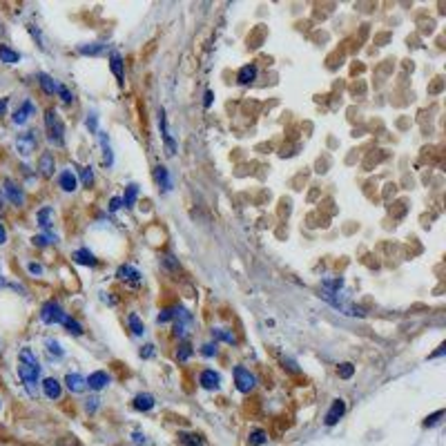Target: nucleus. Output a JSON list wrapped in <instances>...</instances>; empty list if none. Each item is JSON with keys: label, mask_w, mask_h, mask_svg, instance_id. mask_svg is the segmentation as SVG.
Instances as JSON below:
<instances>
[{"label": "nucleus", "mask_w": 446, "mask_h": 446, "mask_svg": "<svg viewBox=\"0 0 446 446\" xmlns=\"http://www.w3.org/2000/svg\"><path fill=\"white\" fill-rule=\"evenodd\" d=\"M109 67H112V74L119 78V83H123L125 69H123V58H121L119 52H112V54H109Z\"/></svg>", "instance_id": "dca6fc26"}, {"label": "nucleus", "mask_w": 446, "mask_h": 446, "mask_svg": "<svg viewBox=\"0 0 446 446\" xmlns=\"http://www.w3.org/2000/svg\"><path fill=\"white\" fill-rule=\"evenodd\" d=\"M38 83H40V87H42V91H45V94H56L58 91V83L54 81V78L50 76V74H38Z\"/></svg>", "instance_id": "393cba45"}, {"label": "nucleus", "mask_w": 446, "mask_h": 446, "mask_svg": "<svg viewBox=\"0 0 446 446\" xmlns=\"http://www.w3.org/2000/svg\"><path fill=\"white\" fill-rule=\"evenodd\" d=\"M121 207H123V201L119 197H112V201H109V212H119Z\"/></svg>", "instance_id": "49530a36"}, {"label": "nucleus", "mask_w": 446, "mask_h": 446, "mask_svg": "<svg viewBox=\"0 0 446 446\" xmlns=\"http://www.w3.org/2000/svg\"><path fill=\"white\" fill-rule=\"evenodd\" d=\"M85 408H87V413H94L96 408H99V397H89L87 404H85Z\"/></svg>", "instance_id": "8fccbe9b"}, {"label": "nucleus", "mask_w": 446, "mask_h": 446, "mask_svg": "<svg viewBox=\"0 0 446 446\" xmlns=\"http://www.w3.org/2000/svg\"><path fill=\"white\" fill-rule=\"evenodd\" d=\"M65 384H67V388H69L72 393H83V390L87 388V384H85V377L78 375V372H67Z\"/></svg>", "instance_id": "4468645a"}, {"label": "nucleus", "mask_w": 446, "mask_h": 446, "mask_svg": "<svg viewBox=\"0 0 446 446\" xmlns=\"http://www.w3.org/2000/svg\"><path fill=\"white\" fill-rule=\"evenodd\" d=\"M36 112V107H34V103L32 101H25L20 107L14 112V123L16 125H25L29 119H32V114Z\"/></svg>", "instance_id": "9b49d317"}, {"label": "nucleus", "mask_w": 446, "mask_h": 446, "mask_svg": "<svg viewBox=\"0 0 446 446\" xmlns=\"http://www.w3.org/2000/svg\"><path fill=\"white\" fill-rule=\"evenodd\" d=\"M212 101H215V94H212V89H207V91H205V96H203V107L207 109V107L212 105Z\"/></svg>", "instance_id": "603ef678"}, {"label": "nucleus", "mask_w": 446, "mask_h": 446, "mask_svg": "<svg viewBox=\"0 0 446 446\" xmlns=\"http://www.w3.org/2000/svg\"><path fill=\"white\" fill-rule=\"evenodd\" d=\"M134 408L136 411H152L154 408V397H152L150 393H138L136 397H134Z\"/></svg>", "instance_id": "aec40b11"}, {"label": "nucleus", "mask_w": 446, "mask_h": 446, "mask_svg": "<svg viewBox=\"0 0 446 446\" xmlns=\"http://www.w3.org/2000/svg\"><path fill=\"white\" fill-rule=\"evenodd\" d=\"M166 140V150H168V156H174V152H176V143L172 140V136H168V138H163Z\"/></svg>", "instance_id": "09e8293b"}, {"label": "nucleus", "mask_w": 446, "mask_h": 446, "mask_svg": "<svg viewBox=\"0 0 446 446\" xmlns=\"http://www.w3.org/2000/svg\"><path fill=\"white\" fill-rule=\"evenodd\" d=\"M281 362H284V368H288L290 372H299V366H297L295 362H292V359H286V357H284Z\"/></svg>", "instance_id": "3c124183"}, {"label": "nucleus", "mask_w": 446, "mask_h": 446, "mask_svg": "<svg viewBox=\"0 0 446 446\" xmlns=\"http://www.w3.org/2000/svg\"><path fill=\"white\" fill-rule=\"evenodd\" d=\"M152 355H154V346H152V344H148L143 350H140V357H145V359L152 357Z\"/></svg>", "instance_id": "864d4df0"}, {"label": "nucleus", "mask_w": 446, "mask_h": 446, "mask_svg": "<svg viewBox=\"0 0 446 446\" xmlns=\"http://www.w3.org/2000/svg\"><path fill=\"white\" fill-rule=\"evenodd\" d=\"M58 183H60V187H63L65 192H74L76 190V176H74L72 170H65V172L58 176Z\"/></svg>", "instance_id": "5701e85b"}, {"label": "nucleus", "mask_w": 446, "mask_h": 446, "mask_svg": "<svg viewBox=\"0 0 446 446\" xmlns=\"http://www.w3.org/2000/svg\"><path fill=\"white\" fill-rule=\"evenodd\" d=\"M3 243H7V230H5V225L0 223V246H3Z\"/></svg>", "instance_id": "4d7b16f0"}, {"label": "nucleus", "mask_w": 446, "mask_h": 446, "mask_svg": "<svg viewBox=\"0 0 446 446\" xmlns=\"http://www.w3.org/2000/svg\"><path fill=\"white\" fill-rule=\"evenodd\" d=\"M99 138H101V148H103V161H105V166H112V163H114V156H112V148H109L107 134L99 132Z\"/></svg>", "instance_id": "a878e982"}, {"label": "nucleus", "mask_w": 446, "mask_h": 446, "mask_svg": "<svg viewBox=\"0 0 446 446\" xmlns=\"http://www.w3.org/2000/svg\"><path fill=\"white\" fill-rule=\"evenodd\" d=\"M134 439H136V444H145V435H140V433H134Z\"/></svg>", "instance_id": "bf43d9fd"}, {"label": "nucleus", "mask_w": 446, "mask_h": 446, "mask_svg": "<svg viewBox=\"0 0 446 446\" xmlns=\"http://www.w3.org/2000/svg\"><path fill=\"white\" fill-rule=\"evenodd\" d=\"M321 299H323V301H328L331 306H335V308L339 310V313L348 315V317H366V313H364V308H362V306H357V303L348 301V299H344V297L339 295V292L321 290Z\"/></svg>", "instance_id": "f03ea898"}, {"label": "nucleus", "mask_w": 446, "mask_h": 446, "mask_svg": "<svg viewBox=\"0 0 446 446\" xmlns=\"http://www.w3.org/2000/svg\"><path fill=\"white\" fill-rule=\"evenodd\" d=\"M181 446H205V439L199 433H181L179 435Z\"/></svg>", "instance_id": "b1692460"}, {"label": "nucleus", "mask_w": 446, "mask_h": 446, "mask_svg": "<svg viewBox=\"0 0 446 446\" xmlns=\"http://www.w3.org/2000/svg\"><path fill=\"white\" fill-rule=\"evenodd\" d=\"M201 353H203L205 357H212V355H217V344H205L203 348H201Z\"/></svg>", "instance_id": "de8ad7c7"}, {"label": "nucleus", "mask_w": 446, "mask_h": 446, "mask_svg": "<svg viewBox=\"0 0 446 446\" xmlns=\"http://www.w3.org/2000/svg\"><path fill=\"white\" fill-rule=\"evenodd\" d=\"M45 346H47V350H50L52 355H56V357H63V348H60V344H58V341H54V339H47V341H45Z\"/></svg>", "instance_id": "4c0bfd02"}, {"label": "nucleus", "mask_w": 446, "mask_h": 446, "mask_svg": "<svg viewBox=\"0 0 446 446\" xmlns=\"http://www.w3.org/2000/svg\"><path fill=\"white\" fill-rule=\"evenodd\" d=\"M163 266L170 268V270H179V261H176L172 254H166V256H163Z\"/></svg>", "instance_id": "c03bdc74"}, {"label": "nucleus", "mask_w": 446, "mask_h": 446, "mask_svg": "<svg viewBox=\"0 0 446 446\" xmlns=\"http://www.w3.org/2000/svg\"><path fill=\"white\" fill-rule=\"evenodd\" d=\"M136 197H138V185H134V183H132V185H127L125 197L121 199V201H123V205H125V207H132L134 203H136Z\"/></svg>", "instance_id": "7c9ffc66"}, {"label": "nucleus", "mask_w": 446, "mask_h": 446, "mask_svg": "<svg viewBox=\"0 0 446 446\" xmlns=\"http://www.w3.org/2000/svg\"><path fill=\"white\" fill-rule=\"evenodd\" d=\"M5 194H7V199L14 205H22V203H25V194H22V190L11 179H5Z\"/></svg>", "instance_id": "9d476101"}, {"label": "nucleus", "mask_w": 446, "mask_h": 446, "mask_svg": "<svg viewBox=\"0 0 446 446\" xmlns=\"http://www.w3.org/2000/svg\"><path fill=\"white\" fill-rule=\"evenodd\" d=\"M7 112V99H0V116Z\"/></svg>", "instance_id": "13d9d810"}, {"label": "nucleus", "mask_w": 446, "mask_h": 446, "mask_svg": "<svg viewBox=\"0 0 446 446\" xmlns=\"http://www.w3.org/2000/svg\"><path fill=\"white\" fill-rule=\"evenodd\" d=\"M63 326L67 328V333L76 335V337H78V335H83V326H81V323H78V321L74 319V317H67V315H65V319H63Z\"/></svg>", "instance_id": "2f4dec72"}, {"label": "nucleus", "mask_w": 446, "mask_h": 446, "mask_svg": "<svg viewBox=\"0 0 446 446\" xmlns=\"http://www.w3.org/2000/svg\"><path fill=\"white\" fill-rule=\"evenodd\" d=\"M36 136H34V132H27V134H20V136L16 138V150L20 152L22 156H29L32 152L36 150Z\"/></svg>", "instance_id": "6e6552de"}, {"label": "nucleus", "mask_w": 446, "mask_h": 446, "mask_svg": "<svg viewBox=\"0 0 446 446\" xmlns=\"http://www.w3.org/2000/svg\"><path fill=\"white\" fill-rule=\"evenodd\" d=\"M56 94L63 99V103H72V101H74V94H72V91L67 89L65 85H60V83H58V91H56Z\"/></svg>", "instance_id": "79ce46f5"}, {"label": "nucleus", "mask_w": 446, "mask_h": 446, "mask_svg": "<svg viewBox=\"0 0 446 446\" xmlns=\"http://www.w3.org/2000/svg\"><path fill=\"white\" fill-rule=\"evenodd\" d=\"M158 127H161V134H163V138H168L170 136V132H168V123H166V109H158Z\"/></svg>", "instance_id": "58836bf2"}, {"label": "nucleus", "mask_w": 446, "mask_h": 446, "mask_svg": "<svg viewBox=\"0 0 446 446\" xmlns=\"http://www.w3.org/2000/svg\"><path fill=\"white\" fill-rule=\"evenodd\" d=\"M127 323H130V328H132L134 335H143V333H145V326H143V321L138 319L136 313H132L130 317H127Z\"/></svg>", "instance_id": "473e14b6"}, {"label": "nucleus", "mask_w": 446, "mask_h": 446, "mask_svg": "<svg viewBox=\"0 0 446 446\" xmlns=\"http://www.w3.org/2000/svg\"><path fill=\"white\" fill-rule=\"evenodd\" d=\"M34 246H47V243H56L58 241V237L56 234H52V232H47V234H38V237H34Z\"/></svg>", "instance_id": "f704fd0d"}, {"label": "nucleus", "mask_w": 446, "mask_h": 446, "mask_svg": "<svg viewBox=\"0 0 446 446\" xmlns=\"http://www.w3.org/2000/svg\"><path fill=\"white\" fill-rule=\"evenodd\" d=\"M0 212H3V197H0Z\"/></svg>", "instance_id": "e2e57ef3"}, {"label": "nucleus", "mask_w": 446, "mask_h": 446, "mask_svg": "<svg viewBox=\"0 0 446 446\" xmlns=\"http://www.w3.org/2000/svg\"><path fill=\"white\" fill-rule=\"evenodd\" d=\"M154 181H156V185L161 187L163 192H170L172 190V179H170V172L163 166H158V168H154Z\"/></svg>", "instance_id": "ddd939ff"}, {"label": "nucleus", "mask_w": 446, "mask_h": 446, "mask_svg": "<svg viewBox=\"0 0 446 446\" xmlns=\"http://www.w3.org/2000/svg\"><path fill=\"white\" fill-rule=\"evenodd\" d=\"M42 390H45V395L50 397V400H58L60 393H63V388H60V382L54 380V377H47V380L42 382Z\"/></svg>", "instance_id": "f3484780"}, {"label": "nucleus", "mask_w": 446, "mask_h": 446, "mask_svg": "<svg viewBox=\"0 0 446 446\" xmlns=\"http://www.w3.org/2000/svg\"><path fill=\"white\" fill-rule=\"evenodd\" d=\"M190 355H192V346L185 341V344L181 346V350L176 353V357H179V362H185V359H190Z\"/></svg>", "instance_id": "37998d69"}, {"label": "nucleus", "mask_w": 446, "mask_h": 446, "mask_svg": "<svg viewBox=\"0 0 446 446\" xmlns=\"http://www.w3.org/2000/svg\"><path fill=\"white\" fill-rule=\"evenodd\" d=\"M116 277L123 281V284L134 286V288H136V286H140V272H138L134 266H127V264L121 266L119 270H116Z\"/></svg>", "instance_id": "0eeeda50"}, {"label": "nucleus", "mask_w": 446, "mask_h": 446, "mask_svg": "<svg viewBox=\"0 0 446 446\" xmlns=\"http://www.w3.org/2000/svg\"><path fill=\"white\" fill-rule=\"evenodd\" d=\"M341 288H344V279H341V277H333V279H323L321 281V290L339 292Z\"/></svg>", "instance_id": "c756f323"}, {"label": "nucleus", "mask_w": 446, "mask_h": 446, "mask_svg": "<svg viewBox=\"0 0 446 446\" xmlns=\"http://www.w3.org/2000/svg\"><path fill=\"white\" fill-rule=\"evenodd\" d=\"M344 413H346V402L344 400H335L333 402V406H331V411L326 413V426H335L337 421L344 417Z\"/></svg>", "instance_id": "1a4fd4ad"}, {"label": "nucleus", "mask_w": 446, "mask_h": 446, "mask_svg": "<svg viewBox=\"0 0 446 446\" xmlns=\"http://www.w3.org/2000/svg\"><path fill=\"white\" fill-rule=\"evenodd\" d=\"M442 415H444V411H437V413H433V415H429V417H426V419H424V426H426V429H429V426H435V424H437V421H439V417H442Z\"/></svg>", "instance_id": "a18cd8bd"}, {"label": "nucleus", "mask_w": 446, "mask_h": 446, "mask_svg": "<svg viewBox=\"0 0 446 446\" xmlns=\"http://www.w3.org/2000/svg\"><path fill=\"white\" fill-rule=\"evenodd\" d=\"M199 382H201V386L207 388V390H217L221 377H219L215 370H203V372H201V380Z\"/></svg>", "instance_id": "a211bd4d"}, {"label": "nucleus", "mask_w": 446, "mask_h": 446, "mask_svg": "<svg viewBox=\"0 0 446 446\" xmlns=\"http://www.w3.org/2000/svg\"><path fill=\"white\" fill-rule=\"evenodd\" d=\"M40 319H42V323H47V326H54V323H63V319H65V313H63V308H60V303L58 301H47V303H42V308H40Z\"/></svg>", "instance_id": "20e7f679"}, {"label": "nucleus", "mask_w": 446, "mask_h": 446, "mask_svg": "<svg viewBox=\"0 0 446 446\" xmlns=\"http://www.w3.org/2000/svg\"><path fill=\"white\" fill-rule=\"evenodd\" d=\"M353 372H355V366H353L350 362H344V364H341L339 368H337V375L341 377V380H350Z\"/></svg>", "instance_id": "c9c22d12"}, {"label": "nucleus", "mask_w": 446, "mask_h": 446, "mask_svg": "<svg viewBox=\"0 0 446 446\" xmlns=\"http://www.w3.org/2000/svg\"><path fill=\"white\" fill-rule=\"evenodd\" d=\"M45 127H47V138H50V143H54V145L65 143V127H63V121H60L56 109H47L45 112Z\"/></svg>", "instance_id": "7ed1b4c3"}, {"label": "nucleus", "mask_w": 446, "mask_h": 446, "mask_svg": "<svg viewBox=\"0 0 446 446\" xmlns=\"http://www.w3.org/2000/svg\"><path fill=\"white\" fill-rule=\"evenodd\" d=\"M172 319H174V308H163L161 313H158V317H156L158 323H168V321H172Z\"/></svg>", "instance_id": "e433bc0d"}, {"label": "nucleus", "mask_w": 446, "mask_h": 446, "mask_svg": "<svg viewBox=\"0 0 446 446\" xmlns=\"http://www.w3.org/2000/svg\"><path fill=\"white\" fill-rule=\"evenodd\" d=\"M20 60V54L14 52L9 45H0V63L5 65H16Z\"/></svg>", "instance_id": "4be33fe9"}, {"label": "nucleus", "mask_w": 446, "mask_h": 446, "mask_svg": "<svg viewBox=\"0 0 446 446\" xmlns=\"http://www.w3.org/2000/svg\"><path fill=\"white\" fill-rule=\"evenodd\" d=\"M58 446H81L76 442V439H72V437H67V439H63V442H58Z\"/></svg>", "instance_id": "6e6d98bb"}, {"label": "nucleus", "mask_w": 446, "mask_h": 446, "mask_svg": "<svg viewBox=\"0 0 446 446\" xmlns=\"http://www.w3.org/2000/svg\"><path fill=\"white\" fill-rule=\"evenodd\" d=\"M103 50H105V45H103V42H87V45L78 47V52H81L83 56H99Z\"/></svg>", "instance_id": "cd10ccee"}, {"label": "nucleus", "mask_w": 446, "mask_h": 446, "mask_svg": "<svg viewBox=\"0 0 446 446\" xmlns=\"http://www.w3.org/2000/svg\"><path fill=\"white\" fill-rule=\"evenodd\" d=\"M256 72H259V69H256V65H252V63L243 65L241 69H239V74H237V81H239L241 85H250L256 78Z\"/></svg>", "instance_id": "6ab92c4d"}, {"label": "nucleus", "mask_w": 446, "mask_h": 446, "mask_svg": "<svg viewBox=\"0 0 446 446\" xmlns=\"http://www.w3.org/2000/svg\"><path fill=\"white\" fill-rule=\"evenodd\" d=\"M54 154L52 152H45V154L40 156V161H38V170H40V174L42 176H52L54 174Z\"/></svg>", "instance_id": "412c9836"}, {"label": "nucleus", "mask_w": 446, "mask_h": 446, "mask_svg": "<svg viewBox=\"0 0 446 446\" xmlns=\"http://www.w3.org/2000/svg\"><path fill=\"white\" fill-rule=\"evenodd\" d=\"M212 337L215 339H221L225 344H237V337L232 331H225V328H212Z\"/></svg>", "instance_id": "c85d7f7f"}, {"label": "nucleus", "mask_w": 446, "mask_h": 446, "mask_svg": "<svg viewBox=\"0 0 446 446\" xmlns=\"http://www.w3.org/2000/svg\"><path fill=\"white\" fill-rule=\"evenodd\" d=\"M174 319H176V323H174V335H176L179 339H185L187 328H190V323H192V315L187 313L185 308H174Z\"/></svg>", "instance_id": "423d86ee"}, {"label": "nucleus", "mask_w": 446, "mask_h": 446, "mask_svg": "<svg viewBox=\"0 0 446 446\" xmlns=\"http://www.w3.org/2000/svg\"><path fill=\"white\" fill-rule=\"evenodd\" d=\"M85 384H87L91 390H101V388H105L107 384H109V375H107V372H103V370H96V372H91L87 380H85Z\"/></svg>", "instance_id": "f8f14e48"}, {"label": "nucleus", "mask_w": 446, "mask_h": 446, "mask_svg": "<svg viewBox=\"0 0 446 446\" xmlns=\"http://www.w3.org/2000/svg\"><path fill=\"white\" fill-rule=\"evenodd\" d=\"M52 217H54V207H42V210H38L36 219H38V225H40L42 230H50V225H52Z\"/></svg>", "instance_id": "bb28decb"}, {"label": "nucleus", "mask_w": 446, "mask_h": 446, "mask_svg": "<svg viewBox=\"0 0 446 446\" xmlns=\"http://www.w3.org/2000/svg\"><path fill=\"white\" fill-rule=\"evenodd\" d=\"M27 270L32 272V274H42V266H38V264H29V266H27Z\"/></svg>", "instance_id": "5fc2aeb1"}, {"label": "nucleus", "mask_w": 446, "mask_h": 446, "mask_svg": "<svg viewBox=\"0 0 446 446\" xmlns=\"http://www.w3.org/2000/svg\"><path fill=\"white\" fill-rule=\"evenodd\" d=\"M442 353H444V346H439V350H437V353H433L431 357H439V355H442Z\"/></svg>", "instance_id": "052dcab7"}, {"label": "nucleus", "mask_w": 446, "mask_h": 446, "mask_svg": "<svg viewBox=\"0 0 446 446\" xmlns=\"http://www.w3.org/2000/svg\"><path fill=\"white\" fill-rule=\"evenodd\" d=\"M3 286H7V284H5V279H3V277H0V288H3Z\"/></svg>", "instance_id": "680f3d73"}, {"label": "nucleus", "mask_w": 446, "mask_h": 446, "mask_svg": "<svg viewBox=\"0 0 446 446\" xmlns=\"http://www.w3.org/2000/svg\"><path fill=\"white\" fill-rule=\"evenodd\" d=\"M18 375H20L22 384H25L27 393L36 397L38 395V375H40V364L36 359L32 348H22L18 355Z\"/></svg>", "instance_id": "f257e3e1"}, {"label": "nucleus", "mask_w": 446, "mask_h": 446, "mask_svg": "<svg viewBox=\"0 0 446 446\" xmlns=\"http://www.w3.org/2000/svg\"><path fill=\"white\" fill-rule=\"evenodd\" d=\"M266 442H268L266 431L256 429V431H252V433H250V446H261V444H266Z\"/></svg>", "instance_id": "72a5a7b5"}, {"label": "nucleus", "mask_w": 446, "mask_h": 446, "mask_svg": "<svg viewBox=\"0 0 446 446\" xmlns=\"http://www.w3.org/2000/svg\"><path fill=\"white\" fill-rule=\"evenodd\" d=\"M81 181L85 187H89L91 183H94V172H91V168H83L81 170Z\"/></svg>", "instance_id": "ea45409f"}, {"label": "nucleus", "mask_w": 446, "mask_h": 446, "mask_svg": "<svg viewBox=\"0 0 446 446\" xmlns=\"http://www.w3.org/2000/svg\"><path fill=\"white\" fill-rule=\"evenodd\" d=\"M85 125H87L89 132H99V116H96L94 112H91L87 119H85Z\"/></svg>", "instance_id": "a19ab883"}, {"label": "nucleus", "mask_w": 446, "mask_h": 446, "mask_svg": "<svg viewBox=\"0 0 446 446\" xmlns=\"http://www.w3.org/2000/svg\"><path fill=\"white\" fill-rule=\"evenodd\" d=\"M72 259L76 261L78 266H96V256L89 252L87 248H78L72 252Z\"/></svg>", "instance_id": "2eb2a0df"}, {"label": "nucleus", "mask_w": 446, "mask_h": 446, "mask_svg": "<svg viewBox=\"0 0 446 446\" xmlns=\"http://www.w3.org/2000/svg\"><path fill=\"white\" fill-rule=\"evenodd\" d=\"M234 384H237V388H239L241 393H250V390L254 388V384H256V377L248 368L237 366L234 368Z\"/></svg>", "instance_id": "39448f33"}]
</instances>
